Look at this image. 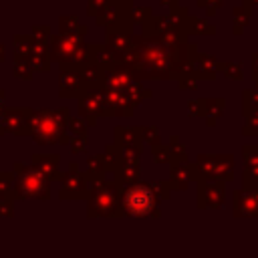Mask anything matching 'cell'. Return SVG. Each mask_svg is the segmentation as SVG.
I'll return each mask as SVG.
<instances>
[{"label": "cell", "mask_w": 258, "mask_h": 258, "mask_svg": "<svg viewBox=\"0 0 258 258\" xmlns=\"http://www.w3.org/2000/svg\"><path fill=\"white\" fill-rule=\"evenodd\" d=\"M125 206H127V210H129L131 214L143 216V214H147V212L151 210V206H153V196H151V191L145 189V187H133V189L127 194V198H125Z\"/></svg>", "instance_id": "6da1fadb"}]
</instances>
